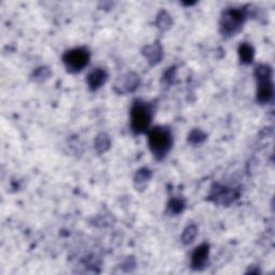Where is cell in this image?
Listing matches in <instances>:
<instances>
[{
  "label": "cell",
  "instance_id": "1",
  "mask_svg": "<svg viewBox=\"0 0 275 275\" xmlns=\"http://www.w3.org/2000/svg\"><path fill=\"white\" fill-rule=\"evenodd\" d=\"M172 142L170 129L157 126L149 131V147L157 160L165 158L172 148Z\"/></svg>",
  "mask_w": 275,
  "mask_h": 275
},
{
  "label": "cell",
  "instance_id": "2",
  "mask_svg": "<svg viewBox=\"0 0 275 275\" xmlns=\"http://www.w3.org/2000/svg\"><path fill=\"white\" fill-rule=\"evenodd\" d=\"M153 106L143 101H136L130 111V125L134 133H143L149 130L153 120Z\"/></svg>",
  "mask_w": 275,
  "mask_h": 275
},
{
  "label": "cell",
  "instance_id": "3",
  "mask_svg": "<svg viewBox=\"0 0 275 275\" xmlns=\"http://www.w3.org/2000/svg\"><path fill=\"white\" fill-rule=\"evenodd\" d=\"M257 78V100L260 103H269L273 99L274 88L272 82V70L267 65L258 66L255 70Z\"/></svg>",
  "mask_w": 275,
  "mask_h": 275
},
{
  "label": "cell",
  "instance_id": "4",
  "mask_svg": "<svg viewBox=\"0 0 275 275\" xmlns=\"http://www.w3.org/2000/svg\"><path fill=\"white\" fill-rule=\"evenodd\" d=\"M248 18L243 9H229L223 13L221 20V31L223 36L231 37L238 33Z\"/></svg>",
  "mask_w": 275,
  "mask_h": 275
},
{
  "label": "cell",
  "instance_id": "5",
  "mask_svg": "<svg viewBox=\"0 0 275 275\" xmlns=\"http://www.w3.org/2000/svg\"><path fill=\"white\" fill-rule=\"evenodd\" d=\"M89 59H91V54H89L86 48H76L70 50L63 57V61L67 70L72 72V74H75V72L85 68L89 63Z\"/></svg>",
  "mask_w": 275,
  "mask_h": 275
},
{
  "label": "cell",
  "instance_id": "6",
  "mask_svg": "<svg viewBox=\"0 0 275 275\" xmlns=\"http://www.w3.org/2000/svg\"><path fill=\"white\" fill-rule=\"evenodd\" d=\"M209 251L210 248L207 244H201L195 250L192 256V267L196 270H200V269L204 268L206 265L207 258H209Z\"/></svg>",
  "mask_w": 275,
  "mask_h": 275
},
{
  "label": "cell",
  "instance_id": "7",
  "mask_svg": "<svg viewBox=\"0 0 275 275\" xmlns=\"http://www.w3.org/2000/svg\"><path fill=\"white\" fill-rule=\"evenodd\" d=\"M213 198H214L215 202L220 204H229L237 198V194L234 193L233 189L226 188V187H215L213 189Z\"/></svg>",
  "mask_w": 275,
  "mask_h": 275
},
{
  "label": "cell",
  "instance_id": "8",
  "mask_svg": "<svg viewBox=\"0 0 275 275\" xmlns=\"http://www.w3.org/2000/svg\"><path fill=\"white\" fill-rule=\"evenodd\" d=\"M106 80H108V75H106L105 70L101 68L95 69L87 76L88 87L91 88L92 91H97V89H99L103 85Z\"/></svg>",
  "mask_w": 275,
  "mask_h": 275
},
{
  "label": "cell",
  "instance_id": "9",
  "mask_svg": "<svg viewBox=\"0 0 275 275\" xmlns=\"http://www.w3.org/2000/svg\"><path fill=\"white\" fill-rule=\"evenodd\" d=\"M143 54L145 57L148 58V61L150 65H156L158 64L161 57H162V49L160 44L154 43L151 46H148L144 49Z\"/></svg>",
  "mask_w": 275,
  "mask_h": 275
},
{
  "label": "cell",
  "instance_id": "10",
  "mask_svg": "<svg viewBox=\"0 0 275 275\" xmlns=\"http://www.w3.org/2000/svg\"><path fill=\"white\" fill-rule=\"evenodd\" d=\"M120 93H131L139 87V76L134 74L127 75L120 84Z\"/></svg>",
  "mask_w": 275,
  "mask_h": 275
},
{
  "label": "cell",
  "instance_id": "11",
  "mask_svg": "<svg viewBox=\"0 0 275 275\" xmlns=\"http://www.w3.org/2000/svg\"><path fill=\"white\" fill-rule=\"evenodd\" d=\"M239 54L241 61L244 64H250L252 59H254V49L248 43H243L242 46L239 48Z\"/></svg>",
  "mask_w": 275,
  "mask_h": 275
},
{
  "label": "cell",
  "instance_id": "12",
  "mask_svg": "<svg viewBox=\"0 0 275 275\" xmlns=\"http://www.w3.org/2000/svg\"><path fill=\"white\" fill-rule=\"evenodd\" d=\"M95 148L99 151V153H104L105 150H108L110 148V138L106 136L105 133H101L96 138V142H95Z\"/></svg>",
  "mask_w": 275,
  "mask_h": 275
},
{
  "label": "cell",
  "instance_id": "13",
  "mask_svg": "<svg viewBox=\"0 0 275 275\" xmlns=\"http://www.w3.org/2000/svg\"><path fill=\"white\" fill-rule=\"evenodd\" d=\"M171 23V16L167 12H165V11H162V12H160L158 16H157V26L162 30H167L168 28H170Z\"/></svg>",
  "mask_w": 275,
  "mask_h": 275
},
{
  "label": "cell",
  "instance_id": "14",
  "mask_svg": "<svg viewBox=\"0 0 275 275\" xmlns=\"http://www.w3.org/2000/svg\"><path fill=\"white\" fill-rule=\"evenodd\" d=\"M196 235H197V227L195 225H190L184 230L182 235V241L184 244H190L195 240Z\"/></svg>",
  "mask_w": 275,
  "mask_h": 275
},
{
  "label": "cell",
  "instance_id": "15",
  "mask_svg": "<svg viewBox=\"0 0 275 275\" xmlns=\"http://www.w3.org/2000/svg\"><path fill=\"white\" fill-rule=\"evenodd\" d=\"M184 209H185V202L179 198L172 199L170 201L169 205H168V210L170 211L171 214H179V213L183 212Z\"/></svg>",
  "mask_w": 275,
  "mask_h": 275
},
{
  "label": "cell",
  "instance_id": "16",
  "mask_svg": "<svg viewBox=\"0 0 275 275\" xmlns=\"http://www.w3.org/2000/svg\"><path fill=\"white\" fill-rule=\"evenodd\" d=\"M205 138V134L201 130H199V129H194V130L189 133L188 142L193 144H200L204 141Z\"/></svg>",
  "mask_w": 275,
  "mask_h": 275
},
{
  "label": "cell",
  "instance_id": "17",
  "mask_svg": "<svg viewBox=\"0 0 275 275\" xmlns=\"http://www.w3.org/2000/svg\"><path fill=\"white\" fill-rule=\"evenodd\" d=\"M150 176H151V173L150 170L141 169L137 172V175H136V178H134V181H136V183H138V186H141V185H144L149 181Z\"/></svg>",
  "mask_w": 275,
  "mask_h": 275
},
{
  "label": "cell",
  "instance_id": "18",
  "mask_svg": "<svg viewBox=\"0 0 275 275\" xmlns=\"http://www.w3.org/2000/svg\"><path fill=\"white\" fill-rule=\"evenodd\" d=\"M50 75V71L47 69V68H39L37 71H36V78L38 80V78H42L43 77H48Z\"/></svg>",
  "mask_w": 275,
  "mask_h": 275
}]
</instances>
